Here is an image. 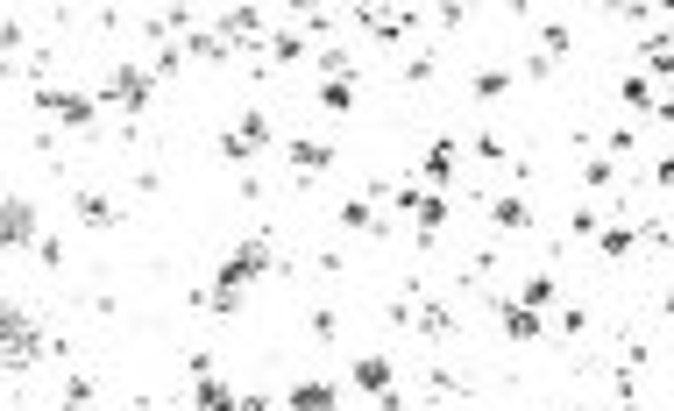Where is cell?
Here are the masks:
<instances>
[{"label": "cell", "instance_id": "1", "mask_svg": "<svg viewBox=\"0 0 674 411\" xmlns=\"http://www.w3.org/2000/svg\"><path fill=\"white\" fill-rule=\"evenodd\" d=\"M270 263H277L270 234H249L242 249H235L228 263H220V270H213V291H206V305H213V312H235V305H242V284H249V277H263Z\"/></svg>", "mask_w": 674, "mask_h": 411}, {"label": "cell", "instance_id": "2", "mask_svg": "<svg viewBox=\"0 0 674 411\" xmlns=\"http://www.w3.org/2000/svg\"><path fill=\"white\" fill-rule=\"evenodd\" d=\"M43 348H50V341H43V326H36L22 305H0V369H29Z\"/></svg>", "mask_w": 674, "mask_h": 411}, {"label": "cell", "instance_id": "3", "mask_svg": "<svg viewBox=\"0 0 674 411\" xmlns=\"http://www.w3.org/2000/svg\"><path fill=\"white\" fill-rule=\"evenodd\" d=\"M149 93H157V71H149V64H114V71L100 78V107H128V114H142Z\"/></svg>", "mask_w": 674, "mask_h": 411}, {"label": "cell", "instance_id": "4", "mask_svg": "<svg viewBox=\"0 0 674 411\" xmlns=\"http://www.w3.org/2000/svg\"><path fill=\"white\" fill-rule=\"evenodd\" d=\"M270 142H277V121H270V114H242L228 135H220V156H228V163H249V156L270 149Z\"/></svg>", "mask_w": 674, "mask_h": 411}, {"label": "cell", "instance_id": "5", "mask_svg": "<svg viewBox=\"0 0 674 411\" xmlns=\"http://www.w3.org/2000/svg\"><path fill=\"white\" fill-rule=\"evenodd\" d=\"M36 241H43V227H36V206L29 199H0V249H36Z\"/></svg>", "mask_w": 674, "mask_h": 411}, {"label": "cell", "instance_id": "6", "mask_svg": "<svg viewBox=\"0 0 674 411\" xmlns=\"http://www.w3.org/2000/svg\"><path fill=\"white\" fill-rule=\"evenodd\" d=\"M36 107H43L50 121H64V128H93V114H100V100L64 93V86H36Z\"/></svg>", "mask_w": 674, "mask_h": 411}, {"label": "cell", "instance_id": "7", "mask_svg": "<svg viewBox=\"0 0 674 411\" xmlns=\"http://www.w3.org/2000/svg\"><path fill=\"white\" fill-rule=\"evenodd\" d=\"M284 156L298 163V178H306V185H313L320 171H334V142H320V135H291V142H284Z\"/></svg>", "mask_w": 674, "mask_h": 411}, {"label": "cell", "instance_id": "8", "mask_svg": "<svg viewBox=\"0 0 674 411\" xmlns=\"http://www.w3.org/2000/svg\"><path fill=\"white\" fill-rule=\"evenodd\" d=\"M192 411H242V390L220 383V376H199L192 383Z\"/></svg>", "mask_w": 674, "mask_h": 411}, {"label": "cell", "instance_id": "9", "mask_svg": "<svg viewBox=\"0 0 674 411\" xmlns=\"http://www.w3.org/2000/svg\"><path fill=\"white\" fill-rule=\"evenodd\" d=\"M284 411H341V390H334V383H291V390H284Z\"/></svg>", "mask_w": 674, "mask_h": 411}, {"label": "cell", "instance_id": "10", "mask_svg": "<svg viewBox=\"0 0 674 411\" xmlns=\"http://www.w3.org/2000/svg\"><path fill=\"white\" fill-rule=\"evenodd\" d=\"M497 326H504V334H511V341H533V334H540V312H533V305H518V298H504V291H497Z\"/></svg>", "mask_w": 674, "mask_h": 411}, {"label": "cell", "instance_id": "11", "mask_svg": "<svg viewBox=\"0 0 674 411\" xmlns=\"http://www.w3.org/2000/svg\"><path fill=\"white\" fill-rule=\"evenodd\" d=\"M362 29L377 36V43H405V36H412V15H398V8H362Z\"/></svg>", "mask_w": 674, "mask_h": 411}, {"label": "cell", "instance_id": "12", "mask_svg": "<svg viewBox=\"0 0 674 411\" xmlns=\"http://www.w3.org/2000/svg\"><path fill=\"white\" fill-rule=\"evenodd\" d=\"M646 71L674 86V29H653V36H646Z\"/></svg>", "mask_w": 674, "mask_h": 411}, {"label": "cell", "instance_id": "13", "mask_svg": "<svg viewBox=\"0 0 674 411\" xmlns=\"http://www.w3.org/2000/svg\"><path fill=\"white\" fill-rule=\"evenodd\" d=\"M355 383H362V390H377V397L398 390V383H391V355H362V362H355Z\"/></svg>", "mask_w": 674, "mask_h": 411}, {"label": "cell", "instance_id": "14", "mask_svg": "<svg viewBox=\"0 0 674 411\" xmlns=\"http://www.w3.org/2000/svg\"><path fill=\"white\" fill-rule=\"evenodd\" d=\"M490 220L518 234V227H526V220H533V206H526V199H518V192H497V199H490Z\"/></svg>", "mask_w": 674, "mask_h": 411}, {"label": "cell", "instance_id": "15", "mask_svg": "<svg viewBox=\"0 0 674 411\" xmlns=\"http://www.w3.org/2000/svg\"><path fill=\"white\" fill-rule=\"evenodd\" d=\"M79 220H86V227H114V199L93 192V185H79Z\"/></svg>", "mask_w": 674, "mask_h": 411}, {"label": "cell", "instance_id": "16", "mask_svg": "<svg viewBox=\"0 0 674 411\" xmlns=\"http://www.w3.org/2000/svg\"><path fill=\"white\" fill-rule=\"evenodd\" d=\"M554 291H561V284H554V277L540 270V277H526V284H518V305H533V312H547V305H561Z\"/></svg>", "mask_w": 674, "mask_h": 411}, {"label": "cell", "instance_id": "17", "mask_svg": "<svg viewBox=\"0 0 674 411\" xmlns=\"http://www.w3.org/2000/svg\"><path fill=\"white\" fill-rule=\"evenodd\" d=\"M596 249H604V256H632V249H639V227H625V220H611L604 234H596Z\"/></svg>", "mask_w": 674, "mask_h": 411}, {"label": "cell", "instance_id": "18", "mask_svg": "<svg viewBox=\"0 0 674 411\" xmlns=\"http://www.w3.org/2000/svg\"><path fill=\"white\" fill-rule=\"evenodd\" d=\"M320 107H327V114H348V107H355V78H320Z\"/></svg>", "mask_w": 674, "mask_h": 411}, {"label": "cell", "instance_id": "19", "mask_svg": "<svg viewBox=\"0 0 674 411\" xmlns=\"http://www.w3.org/2000/svg\"><path fill=\"white\" fill-rule=\"evenodd\" d=\"M582 185H589V192H611V185H618V163H611V156L582 163Z\"/></svg>", "mask_w": 674, "mask_h": 411}, {"label": "cell", "instance_id": "20", "mask_svg": "<svg viewBox=\"0 0 674 411\" xmlns=\"http://www.w3.org/2000/svg\"><path fill=\"white\" fill-rule=\"evenodd\" d=\"M270 57H277V64H298V57H306V36H291V29H270Z\"/></svg>", "mask_w": 674, "mask_h": 411}, {"label": "cell", "instance_id": "21", "mask_svg": "<svg viewBox=\"0 0 674 411\" xmlns=\"http://www.w3.org/2000/svg\"><path fill=\"white\" fill-rule=\"evenodd\" d=\"M618 93H625L632 107H653V78H646V71H625V78H618Z\"/></svg>", "mask_w": 674, "mask_h": 411}, {"label": "cell", "instance_id": "22", "mask_svg": "<svg viewBox=\"0 0 674 411\" xmlns=\"http://www.w3.org/2000/svg\"><path fill=\"white\" fill-rule=\"evenodd\" d=\"M511 93V71H476V100H504Z\"/></svg>", "mask_w": 674, "mask_h": 411}, {"label": "cell", "instance_id": "23", "mask_svg": "<svg viewBox=\"0 0 674 411\" xmlns=\"http://www.w3.org/2000/svg\"><path fill=\"white\" fill-rule=\"evenodd\" d=\"M64 411H93V383H86V376H71V390H64Z\"/></svg>", "mask_w": 674, "mask_h": 411}, {"label": "cell", "instance_id": "24", "mask_svg": "<svg viewBox=\"0 0 674 411\" xmlns=\"http://www.w3.org/2000/svg\"><path fill=\"white\" fill-rule=\"evenodd\" d=\"M540 43H547V50H561V57H568V22H547V29H540Z\"/></svg>", "mask_w": 674, "mask_h": 411}, {"label": "cell", "instance_id": "25", "mask_svg": "<svg viewBox=\"0 0 674 411\" xmlns=\"http://www.w3.org/2000/svg\"><path fill=\"white\" fill-rule=\"evenodd\" d=\"M653 121H660V128H674V86H667V93L653 100Z\"/></svg>", "mask_w": 674, "mask_h": 411}, {"label": "cell", "instance_id": "26", "mask_svg": "<svg viewBox=\"0 0 674 411\" xmlns=\"http://www.w3.org/2000/svg\"><path fill=\"white\" fill-rule=\"evenodd\" d=\"M653 185H674V156H660V163H653Z\"/></svg>", "mask_w": 674, "mask_h": 411}, {"label": "cell", "instance_id": "27", "mask_svg": "<svg viewBox=\"0 0 674 411\" xmlns=\"http://www.w3.org/2000/svg\"><path fill=\"white\" fill-rule=\"evenodd\" d=\"M242 411H270V397H263V390H249V397H242Z\"/></svg>", "mask_w": 674, "mask_h": 411}]
</instances>
